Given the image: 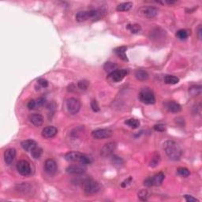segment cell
<instances>
[{
  "instance_id": "4316f807",
  "label": "cell",
  "mask_w": 202,
  "mask_h": 202,
  "mask_svg": "<svg viewBox=\"0 0 202 202\" xmlns=\"http://www.w3.org/2000/svg\"><path fill=\"white\" fill-rule=\"evenodd\" d=\"M30 189H31V186H29L28 183H26V182H23V183L18 186V190L23 193H29L30 191Z\"/></svg>"
},
{
  "instance_id": "836d02e7",
  "label": "cell",
  "mask_w": 202,
  "mask_h": 202,
  "mask_svg": "<svg viewBox=\"0 0 202 202\" xmlns=\"http://www.w3.org/2000/svg\"><path fill=\"white\" fill-rule=\"evenodd\" d=\"M89 83L86 80L80 81H78V83H77V86H78L79 89H80L81 90H83V91H85V90L87 89L88 87H89Z\"/></svg>"
},
{
  "instance_id": "ffe728a7",
  "label": "cell",
  "mask_w": 202,
  "mask_h": 202,
  "mask_svg": "<svg viewBox=\"0 0 202 202\" xmlns=\"http://www.w3.org/2000/svg\"><path fill=\"white\" fill-rule=\"evenodd\" d=\"M135 77L139 81H144L149 79V75L147 71L143 70V69H138L135 72Z\"/></svg>"
},
{
  "instance_id": "f546056e",
  "label": "cell",
  "mask_w": 202,
  "mask_h": 202,
  "mask_svg": "<svg viewBox=\"0 0 202 202\" xmlns=\"http://www.w3.org/2000/svg\"><path fill=\"white\" fill-rule=\"evenodd\" d=\"M104 68L106 72H108V73H111V72H113V71H115V69H116L117 65L115 63H113V62H108L105 63Z\"/></svg>"
},
{
  "instance_id": "30bf717a",
  "label": "cell",
  "mask_w": 202,
  "mask_h": 202,
  "mask_svg": "<svg viewBox=\"0 0 202 202\" xmlns=\"http://www.w3.org/2000/svg\"><path fill=\"white\" fill-rule=\"evenodd\" d=\"M66 172L70 175H82L84 174L86 171L85 165H83L81 164H73V165L69 166L66 168Z\"/></svg>"
},
{
  "instance_id": "9c48e42d",
  "label": "cell",
  "mask_w": 202,
  "mask_h": 202,
  "mask_svg": "<svg viewBox=\"0 0 202 202\" xmlns=\"http://www.w3.org/2000/svg\"><path fill=\"white\" fill-rule=\"evenodd\" d=\"M116 146L117 145L115 142H108L104 145L100 150V156L104 158L111 156L113 154V152L116 149Z\"/></svg>"
},
{
  "instance_id": "7402d4cb",
  "label": "cell",
  "mask_w": 202,
  "mask_h": 202,
  "mask_svg": "<svg viewBox=\"0 0 202 202\" xmlns=\"http://www.w3.org/2000/svg\"><path fill=\"white\" fill-rule=\"evenodd\" d=\"M202 92V88L200 85H193L192 87L189 88V93H190L191 96L193 97H197L201 94Z\"/></svg>"
},
{
  "instance_id": "484cf974",
  "label": "cell",
  "mask_w": 202,
  "mask_h": 202,
  "mask_svg": "<svg viewBox=\"0 0 202 202\" xmlns=\"http://www.w3.org/2000/svg\"><path fill=\"white\" fill-rule=\"evenodd\" d=\"M137 196H138V198L140 199L141 200H142V201L148 200V199L150 197L149 193L147 189H141V190H140V191L137 193Z\"/></svg>"
},
{
  "instance_id": "7bdbcfd3",
  "label": "cell",
  "mask_w": 202,
  "mask_h": 202,
  "mask_svg": "<svg viewBox=\"0 0 202 202\" xmlns=\"http://www.w3.org/2000/svg\"><path fill=\"white\" fill-rule=\"evenodd\" d=\"M201 33H202V28L201 26H199L198 29H197V37H198L199 40H201Z\"/></svg>"
},
{
  "instance_id": "e0dca14e",
  "label": "cell",
  "mask_w": 202,
  "mask_h": 202,
  "mask_svg": "<svg viewBox=\"0 0 202 202\" xmlns=\"http://www.w3.org/2000/svg\"><path fill=\"white\" fill-rule=\"evenodd\" d=\"M164 177H165V175H164V174L163 173V172H159L158 174L155 175L154 176L151 177L152 186H160V185L163 183V182H164Z\"/></svg>"
},
{
  "instance_id": "ee69618b",
  "label": "cell",
  "mask_w": 202,
  "mask_h": 202,
  "mask_svg": "<svg viewBox=\"0 0 202 202\" xmlns=\"http://www.w3.org/2000/svg\"><path fill=\"white\" fill-rule=\"evenodd\" d=\"M168 4H175L176 3V1H166Z\"/></svg>"
},
{
  "instance_id": "d6a6232c",
  "label": "cell",
  "mask_w": 202,
  "mask_h": 202,
  "mask_svg": "<svg viewBox=\"0 0 202 202\" xmlns=\"http://www.w3.org/2000/svg\"><path fill=\"white\" fill-rule=\"evenodd\" d=\"M177 172H178V174H179L180 176H182V177H188L189 175V174H190L189 171L186 168H178V170H177Z\"/></svg>"
},
{
  "instance_id": "ba28073f",
  "label": "cell",
  "mask_w": 202,
  "mask_h": 202,
  "mask_svg": "<svg viewBox=\"0 0 202 202\" xmlns=\"http://www.w3.org/2000/svg\"><path fill=\"white\" fill-rule=\"evenodd\" d=\"M138 12L147 18H153L158 14L159 11L157 8L153 6H143L139 9Z\"/></svg>"
},
{
  "instance_id": "cb8c5ba5",
  "label": "cell",
  "mask_w": 202,
  "mask_h": 202,
  "mask_svg": "<svg viewBox=\"0 0 202 202\" xmlns=\"http://www.w3.org/2000/svg\"><path fill=\"white\" fill-rule=\"evenodd\" d=\"M189 32L186 29H180L176 33V37L180 40H185L188 38Z\"/></svg>"
},
{
  "instance_id": "5b68a950",
  "label": "cell",
  "mask_w": 202,
  "mask_h": 202,
  "mask_svg": "<svg viewBox=\"0 0 202 202\" xmlns=\"http://www.w3.org/2000/svg\"><path fill=\"white\" fill-rule=\"evenodd\" d=\"M66 108L71 115H76L81 109V102L76 98H69L66 101Z\"/></svg>"
},
{
  "instance_id": "8992f818",
  "label": "cell",
  "mask_w": 202,
  "mask_h": 202,
  "mask_svg": "<svg viewBox=\"0 0 202 202\" xmlns=\"http://www.w3.org/2000/svg\"><path fill=\"white\" fill-rule=\"evenodd\" d=\"M17 170L20 175L23 176H29L32 173L31 166L26 160H20L17 164Z\"/></svg>"
},
{
  "instance_id": "83f0119b",
  "label": "cell",
  "mask_w": 202,
  "mask_h": 202,
  "mask_svg": "<svg viewBox=\"0 0 202 202\" xmlns=\"http://www.w3.org/2000/svg\"><path fill=\"white\" fill-rule=\"evenodd\" d=\"M160 162V154H157V153H156L155 155L152 156V160H150L149 166L151 167V168H156V167H157V166L159 165Z\"/></svg>"
},
{
  "instance_id": "52a82bcc",
  "label": "cell",
  "mask_w": 202,
  "mask_h": 202,
  "mask_svg": "<svg viewBox=\"0 0 202 202\" xmlns=\"http://www.w3.org/2000/svg\"><path fill=\"white\" fill-rule=\"evenodd\" d=\"M113 134L112 130L109 129H97L92 132V136L95 139L101 140V139L110 138Z\"/></svg>"
},
{
  "instance_id": "d4e9b609",
  "label": "cell",
  "mask_w": 202,
  "mask_h": 202,
  "mask_svg": "<svg viewBox=\"0 0 202 202\" xmlns=\"http://www.w3.org/2000/svg\"><path fill=\"white\" fill-rule=\"evenodd\" d=\"M125 124L132 129H136L140 126V121L135 119V118H129L125 122Z\"/></svg>"
},
{
  "instance_id": "1f68e13d",
  "label": "cell",
  "mask_w": 202,
  "mask_h": 202,
  "mask_svg": "<svg viewBox=\"0 0 202 202\" xmlns=\"http://www.w3.org/2000/svg\"><path fill=\"white\" fill-rule=\"evenodd\" d=\"M31 154H32V156H33L34 159H37H37H40V156H41L43 154V149L37 146L35 149H33V151L31 152Z\"/></svg>"
},
{
  "instance_id": "4fadbf2b",
  "label": "cell",
  "mask_w": 202,
  "mask_h": 202,
  "mask_svg": "<svg viewBox=\"0 0 202 202\" xmlns=\"http://www.w3.org/2000/svg\"><path fill=\"white\" fill-rule=\"evenodd\" d=\"M58 133V129L56 127L52 126H46L42 130V136L44 137V138H52L56 136Z\"/></svg>"
},
{
  "instance_id": "b9f144b4",
  "label": "cell",
  "mask_w": 202,
  "mask_h": 202,
  "mask_svg": "<svg viewBox=\"0 0 202 202\" xmlns=\"http://www.w3.org/2000/svg\"><path fill=\"white\" fill-rule=\"evenodd\" d=\"M144 185L145 186H147V187H151V186H152L151 177H149V178H147V179L144 181Z\"/></svg>"
},
{
  "instance_id": "ac0fdd59",
  "label": "cell",
  "mask_w": 202,
  "mask_h": 202,
  "mask_svg": "<svg viewBox=\"0 0 202 202\" xmlns=\"http://www.w3.org/2000/svg\"><path fill=\"white\" fill-rule=\"evenodd\" d=\"M126 50H127V47L126 46H122V47H118L115 49V52L117 55H118L121 59H122L123 61H126L127 62L128 58L126 56Z\"/></svg>"
},
{
  "instance_id": "5bb4252c",
  "label": "cell",
  "mask_w": 202,
  "mask_h": 202,
  "mask_svg": "<svg viewBox=\"0 0 202 202\" xmlns=\"http://www.w3.org/2000/svg\"><path fill=\"white\" fill-rule=\"evenodd\" d=\"M15 157H16V150L13 148L7 149L4 152V160L7 165H10L14 162Z\"/></svg>"
},
{
  "instance_id": "f1b7e54d",
  "label": "cell",
  "mask_w": 202,
  "mask_h": 202,
  "mask_svg": "<svg viewBox=\"0 0 202 202\" xmlns=\"http://www.w3.org/2000/svg\"><path fill=\"white\" fill-rule=\"evenodd\" d=\"M111 161H112V164H114V166L117 167V168H120L123 165L124 162L123 160L120 157H118V156H112V158H111Z\"/></svg>"
},
{
  "instance_id": "44dd1931",
  "label": "cell",
  "mask_w": 202,
  "mask_h": 202,
  "mask_svg": "<svg viewBox=\"0 0 202 202\" xmlns=\"http://www.w3.org/2000/svg\"><path fill=\"white\" fill-rule=\"evenodd\" d=\"M133 6V3L131 2H122L118 5L116 7V10L118 12H124V11H129Z\"/></svg>"
},
{
  "instance_id": "7a4b0ae2",
  "label": "cell",
  "mask_w": 202,
  "mask_h": 202,
  "mask_svg": "<svg viewBox=\"0 0 202 202\" xmlns=\"http://www.w3.org/2000/svg\"><path fill=\"white\" fill-rule=\"evenodd\" d=\"M65 159L68 162H77L83 165H88L92 163V160L89 156L85 154H83L79 152H69L65 155Z\"/></svg>"
},
{
  "instance_id": "74e56055",
  "label": "cell",
  "mask_w": 202,
  "mask_h": 202,
  "mask_svg": "<svg viewBox=\"0 0 202 202\" xmlns=\"http://www.w3.org/2000/svg\"><path fill=\"white\" fill-rule=\"evenodd\" d=\"M27 107L29 110H33L36 107H37V102H36L34 100H31L29 103H28Z\"/></svg>"
},
{
  "instance_id": "8fae6325",
  "label": "cell",
  "mask_w": 202,
  "mask_h": 202,
  "mask_svg": "<svg viewBox=\"0 0 202 202\" xmlns=\"http://www.w3.org/2000/svg\"><path fill=\"white\" fill-rule=\"evenodd\" d=\"M127 73L128 72L126 69H115V71L109 73L108 77L111 78V80L114 81L115 82H119L127 75Z\"/></svg>"
},
{
  "instance_id": "d590c367",
  "label": "cell",
  "mask_w": 202,
  "mask_h": 202,
  "mask_svg": "<svg viewBox=\"0 0 202 202\" xmlns=\"http://www.w3.org/2000/svg\"><path fill=\"white\" fill-rule=\"evenodd\" d=\"M154 129H155L156 131L164 132L166 130V126L164 124L159 123V124H156V125L154 126Z\"/></svg>"
},
{
  "instance_id": "8d00e7d4",
  "label": "cell",
  "mask_w": 202,
  "mask_h": 202,
  "mask_svg": "<svg viewBox=\"0 0 202 202\" xmlns=\"http://www.w3.org/2000/svg\"><path fill=\"white\" fill-rule=\"evenodd\" d=\"M132 180H133V179H132V177H129L128 179H125V180L123 181V182L121 183V186H122V188H125L126 187V186H128V185H129V184L131 183Z\"/></svg>"
},
{
  "instance_id": "f35d334b",
  "label": "cell",
  "mask_w": 202,
  "mask_h": 202,
  "mask_svg": "<svg viewBox=\"0 0 202 202\" xmlns=\"http://www.w3.org/2000/svg\"><path fill=\"white\" fill-rule=\"evenodd\" d=\"M36 102H37V107H42V106H44V104H45L46 100L44 97H40V98L37 99V100Z\"/></svg>"
},
{
  "instance_id": "603a6c76",
  "label": "cell",
  "mask_w": 202,
  "mask_h": 202,
  "mask_svg": "<svg viewBox=\"0 0 202 202\" xmlns=\"http://www.w3.org/2000/svg\"><path fill=\"white\" fill-rule=\"evenodd\" d=\"M179 81V79L177 77L173 75H167L164 77V82L168 85H175L178 84Z\"/></svg>"
},
{
  "instance_id": "277c9868",
  "label": "cell",
  "mask_w": 202,
  "mask_h": 202,
  "mask_svg": "<svg viewBox=\"0 0 202 202\" xmlns=\"http://www.w3.org/2000/svg\"><path fill=\"white\" fill-rule=\"evenodd\" d=\"M85 193L87 195H92L97 193L100 190V184L96 181L93 180L91 179H88L83 184Z\"/></svg>"
},
{
  "instance_id": "9a60e30c",
  "label": "cell",
  "mask_w": 202,
  "mask_h": 202,
  "mask_svg": "<svg viewBox=\"0 0 202 202\" xmlns=\"http://www.w3.org/2000/svg\"><path fill=\"white\" fill-rule=\"evenodd\" d=\"M29 119L33 125H34L35 126H37V127L42 126L43 122H44V117L40 114H37V113L29 115Z\"/></svg>"
},
{
  "instance_id": "e575fe53",
  "label": "cell",
  "mask_w": 202,
  "mask_h": 202,
  "mask_svg": "<svg viewBox=\"0 0 202 202\" xmlns=\"http://www.w3.org/2000/svg\"><path fill=\"white\" fill-rule=\"evenodd\" d=\"M91 108L94 112H98V111H100V107H99L98 103H97V101L96 100H93L91 101Z\"/></svg>"
},
{
  "instance_id": "60d3db41",
  "label": "cell",
  "mask_w": 202,
  "mask_h": 202,
  "mask_svg": "<svg viewBox=\"0 0 202 202\" xmlns=\"http://www.w3.org/2000/svg\"><path fill=\"white\" fill-rule=\"evenodd\" d=\"M38 84L43 88H46L48 86V82H47V81H46L45 79H39Z\"/></svg>"
},
{
  "instance_id": "6da1fadb",
  "label": "cell",
  "mask_w": 202,
  "mask_h": 202,
  "mask_svg": "<svg viewBox=\"0 0 202 202\" xmlns=\"http://www.w3.org/2000/svg\"><path fill=\"white\" fill-rule=\"evenodd\" d=\"M164 149L167 156L171 160L178 161L182 158V153H183L182 149L176 142L173 141H167L164 142Z\"/></svg>"
},
{
  "instance_id": "d6986e66",
  "label": "cell",
  "mask_w": 202,
  "mask_h": 202,
  "mask_svg": "<svg viewBox=\"0 0 202 202\" xmlns=\"http://www.w3.org/2000/svg\"><path fill=\"white\" fill-rule=\"evenodd\" d=\"M167 108L169 111L172 113H178L181 111L182 110V107L179 104L175 102V101H170L167 104Z\"/></svg>"
},
{
  "instance_id": "2e32d148",
  "label": "cell",
  "mask_w": 202,
  "mask_h": 202,
  "mask_svg": "<svg viewBox=\"0 0 202 202\" xmlns=\"http://www.w3.org/2000/svg\"><path fill=\"white\" fill-rule=\"evenodd\" d=\"M21 145H22V149L24 150H26V152H31L33 149H35L38 146L37 142L33 140L24 141L22 142Z\"/></svg>"
},
{
  "instance_id": "4dcf8cb0",
  "label": "cell",
  "mask_w": 202,
  "mask_h": 202,
  "mask_svg": "<svg viewBox=\"0 0 202 202\" xmlns=\"http://www.w3.org/2000/svg\"><path fill=\"white\" fill-rule=\"evenodd\" d=\"M127 29H129L132 33H137L141 31V27L138 24H128Z\"/></svg>"
},
{
  "instance_id": "3957f363",
  "label": "cell",
  "mask_w": 202,
  "mask_h": 202,
  "mask_svg": "<svg viewBox=\"0 0 202 202\" xmlns=\"http://www.w3.org/2000/svg\"><path fill=\"white\" fill-rule=\"evenodd\" d=\"M139 99L145 104H154L156 103L155 95L150 89L145 88L139 93Z\"/></svg>"
},
{
  "instance_id": "ab89813d",
  "label": "cell",
  "mask_w": 202,
  "mask_h": 202,
  "mask_svg": "<svg viewBox=\"0 0 202 202\" xmlns=\"http://www.w3.org/2000/svg\"><path fill=\"white\" fill-rule=\"evenodd\" d=\"M185 199L187 202H194V201H199V200H197V198L193 197V196H190V195H185L184 196Z\"/></svg>"
},
{
  "instance_id": "7c38bea8",
  "label": "cell",
  "mask_w": 202,
  "mask_h": 202,
  "mask_svg": "<svg viewBox=\"0 0 202 202\" xmlns=\"http://www.w3.org/2000/svg\"><path fill=\"white\" fill-rule=\"evenodd\" d=\"M44 170L48 175H54L57 171V164L54 160L48 159L45 161L44 164Z\"/></svg>"
}]
</instances>
